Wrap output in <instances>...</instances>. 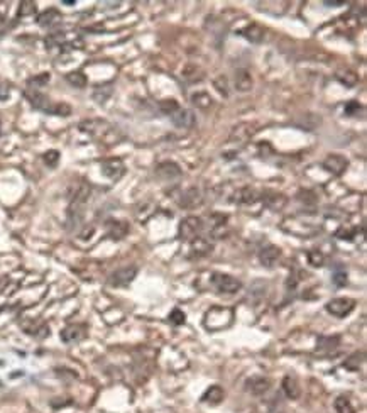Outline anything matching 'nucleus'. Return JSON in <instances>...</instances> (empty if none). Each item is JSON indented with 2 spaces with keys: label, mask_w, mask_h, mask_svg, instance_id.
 <instances>
[{
  "label": "nucleus",
  "mask_w": 367,
  "mask_h": 413,
  "mask_svg": "<svg viewBox=\"0 0 367 413\" xmlns=\"http://www.w3.org/2000/svg\"><path fill=\"white\" fill-rule=\"evenodd\" d=\"M203 230V220L200 217L190 215L186 218H183L181 224H179V239L186 242H191L193 239L200 237Z\"/></svg>",
  "instance_id": "1"
},
{
  "label": "nucleus",
  "mask_w": 367,
  "mask_h": 413,
  "mask_svg": "<svg viewBox=\"0 0 367 413\" xmlns=\"http://www.w3.org/2000/svg\"><path fill=\"white\" fill-rule=\"evenodd\" d=\"M212 285L219 293H227L233 295L242 288V283L237 278H233L230 275H223V273H215L212 278Z\"/></svg>",
  "instance_id": "2"
},
{
  "label": "nucleus",
  "mask_w": 367,
  "mask_h": 413,
  "mask_svg": "<svg viewBox=\"0 0 367 413\" xmlns=\"http://www.w3.org/2000/svg\"><path fill=\"white\" fill-rule=\"evenodd\" d=\"M325 309H327L328 313H332L333 317L342 318L356 309V300H352V298H333V300H330L327 305H325Z\"/></svg>",
  "instance_id": "3"
},
{
  "label": "nucleus",
  "mask_w": 367,
  "mask_h": 413,
  "mask_svg": "<svg viewBox=\"0 0 367 413\" xmlns=\"http://www.w3.org/2000/svg\"><path fill=\"white\" fill-rule=\"evenodd\" d=\"M137 276V268L136 266H124L120 269H117L110 275L108 283L112 286H127L134 281V278Z\"/></svg>",
  "instance_id": "4"
},
{
  "label": "nucleus",
  "mask_w": 367,
  "mask_h": 413,
  "mask_svg": "<svg viewBox=\"0 0 367 413\" xmlns=\"http://www.w3.org/2000/svg\"><path fill=\"white\" fill-rule=\"evenodd\" d=\"M323 168L328 173H332V175L340 176L349 168V161L342 154H328L323 161Z\"/></svg>",
  "instance_id": "5"
},
{
  "label": "nucleus",
  "mask_w": 367,
  "mask_h": 413,
  "mask_svg": "<svg viewBox=\"0 0 367 413\" xmlns=\"http://www.w3.org/2000/svg\"><path fill=\"white\" fill-rule=\"evenodd\" d=\"M202 204H203V195L200 192V188L197 187L185 190L179 195V200H178V205L183 206V208H195V206H200Z\"/></svg>",
  "instance_id": "6"
},
{
  "label": "nucleus",
  "mask_w": 367,
  "mask_h": 413,
  "mask_svg": "<svg viewBox=\"0 0 367 413\" xmlns=\"http://www.w3.org/2000/svg\"><path fill=\"white\" fill-rule=\"evenodd\" d=\"M26 97H27V100L31 102V105L34 108H37V110H43L46 113H51L54 102H51V100H49L48 97L43 94V92H39V90H27L26 92Z\"/></svg>",
  "instance_id": "7"
},
{
  "label": "nucleus",
  "mask_w": 367,
  "mask_h": 413,
  "mask_svg": "<svg viewBox=\"0 0 367 413\" xmlns=\"http://www.w3.org/2000/svg\"><path fill=\"white\" fill-rule=\"evenodd\" d=\"M154 175L162 181H171V180H176L181 176V170H179V166L176 163L164 161V163L157 164L156 170H154Z\"/></svg>",
  "instance_id": "8"
},
{
  "label": "nucleus",
  "mask_w": 367,
  "mask_h": 413,
  "mask_svg": "<svg viewBox=\"0 0 367 413\" xmlns=\"http://www.w3.org/2000/svg\"><path fill=\"white\" fill-rule=\"evenodd\" d=\"M102 173L110 180H119L120 176L126 173V166H124L122 159L110 158V159H105V161L102 163Z\"/></svg>",
  "instance_id": "9"
},
{
  "label": "nucleus",
  "mask_w": 367,
  "mask_h": 413,
  "mask_svg": "<svg viewBox=\"0 0 367 413\" xmlns=\"http://www.w3.org/2000/svg\"><path fill=\"white\" fill-rule=\"evenodd\" d=\"M171 120H173V124L176 125L178 129H191L195 127V124H197V117H195V113L188 110V108H179L171 115Z\"/></svg>",
  "instance_id": "10"
},
{
  "label": "nucleus",
  "mask_w": 367,
  "mask_h": 413,
  "mask_svg": "<svg viewBox=\"0 0 367 413\" xmlns=\"http://www.w3.org/2000/svg\"><path fill=\"white\" fill-rule=\"evenodd\" d=\"M232 202L233 204H239V205H252L256 204L257 200H259V195H257V192L251 187H242V188H237L235 192L232 193Z\"/></svg>",
  "instance_id": "11"
},
{
  "label": "nucleus",
  "mask_w": 367,
  "mask_h": 413,
  "mask_svg": "<svg viewBox=\"0 0 367 413\" xmlns=\"http://www.w3.org/2000/svg\"><path fill=\"white\" fill-rule=\"evenodd\" d=\"M254 134H256V129H254L252 124L249 122H244V124H239L232 129L230 134V141L232 142H247Z\"/></svg>",
  "instance_id": "12"
},
{
  "label": "nucleus",
  "mask_w": 367,
  "mask_h": 413,
  "mask_svg": "<svg viewBox=\"0 0 367 413\" xmlns=\"http://www.w3.org/2000/svg\"><path fill=\"white\" fill-rule=\"evenodd\" d=\"M233 85H235V90L237 92H242V94H245V92H251L252 90V75L249 73L247 70H237L235 75H233Z\"/></svg>",
  "instance_id": "13"
},
{
  "label": "nucleus",
  "mask_w": 367,
  "mask_h": 413,
  "mask_svg": "<svg viewBox=\"0 0 367 413\" xmlns=\"http://www.w3.org/2000/svg\"><path fill=\"white\" fill-rule=\"evenodd\" d=\"M85 335H86L85 325H70L61 332V340L66 344H74V342H80L81 339H85Z\"/></svg>",
  "instance_id": "14"
},
{
  "label": "nucleus",
  "mask_w": 367,
  "mask_h": 413,
  "mask_svg": "<svg viewBox=\"0 0 367 413\" xmlns=\"http://www.w3.org/2000/svg\"><path fill=\"white\" fill-rule=\"evenodd\" d=\"M190 252H191V258H203V256H207V254H210L212 252V244L208 239L205 237H197V239H193V241L190 242Z\"/></svg>",
  "instance_id": "15"
},
{
  "label": "nucleus",
  "mask_w": 367,
  "mask_h": 413,
  "mask_svg": "<svg viewBox=\"0 0 367 413\" xmlns=\"http://www.w3.org/2000/svg\"><path fill=\"white\" fill-rule=\"evenodd\" d=\"M279 256H281V249L276 247V246H273V244L262 247L261 252H259V259H261L262 266H266V268H273L274 264L278 263Z\"/></svg>",
  "instance_id": "16"
},
{
  "label": "nucleus",
  "mask_w": 367,
  "mask_h": 413,
  "mask_svg": "<svg viewBox=\"0 0 367 413\" xmlns=\"http://www.w3.org/2000/svg\"><path fill=\"white\" fill-rule=\"evenodd\" d=\"M262 202L271 210H281L286 205L288 198L283 193H278V192H266L262 193Z\"/></svg>",
  "instance_id": "17"
},
{
  "label": "nucleus",
  "mask_w": 367,
  "mask_h": 413,
  "mask_svg": "<svg viewBox=\"0 0 367 413\" xmlns=\"http://www.w3.org/2000/svg\"><path fill=\"white\" fill-rule=\"evenodd\" d=\"M210 234L214 235V237L217 239H222L223 235H227V229H228V225H227V217L225 215H212L210 217Z\"/></svg>",
  "instance_id": "18"
},
{
  "label": "nucleus",
  "mask_w": 367,
  "mask_h": 413,
  "mask_svg": "<svg viewBox=\"0 0 367 413\" xmlns=\"http://www.w3.org/2000/svg\"><path fill=\"white\" fill-rule=\"evenodd\" d=\"M247 390L251 391L252 395H264L266 391L269 390V386H271V381L268 378H264V376H256V378H251L247 383Z\"/></svg>",
  "instance_id": "19"
},
{
  "label": "nucleus",
  "mask_w": 367,
  "mask_h": 413,
  "mask_svg": "<svg viewBox=\"0 0 367 413\" xmlns=\"http://www.w3.org/2000/svg\"><path fill=\"white\" fill-rule=\"evenodd\" d=\"M283 391L290 400H296L299 398V393H301V388L298 385V379L294 376H285L283 379Z\"/></svg>",
  "instance_id": "20"
},
{
  "label": "nucleus",
  "mask_w": 367,
  "mask_h": 413,
  "mask_svg": "<svg viewBox=\"0 0 367 413\" xmlns=\"http://www.w3.org/2000/svg\"><path fill=\"white\" fill-rule=\"evenodd\" d=\"M240 36H244L251 43H261L264 39V29L257 26V24H249L240 31Z\"/></svg>",
  "instance_id": "21"
},
{
  "label": "nucleus",
  "mask_w": 367,
  "mask_h": 413,
  "mask_svg": "<svg viewBox=\"0 0 367 413\" xmlns=\"http://www.w3.org/2000/svg\"><path fill=\"white\" fill-rule=\"evenodd\" d=\"M107 230L112 239H124L129 232V225L122 220H110L107 224Z\"/></svg>",
  "instance_id": "22"
},
{
  "label": "nucleus",
  "mask_w": 367,
  "mask_h": 413,
  "mask_svg": "<svg viewBox=\"0 0 367 413\" xmlns=\"http://www.w3.org/2000/svg\"><path fill=\"white\" fill-rule=\"evenodd\" d=\"M191 103L197 108H200V110H208L214 105V99L207 92H197V94L191 95Z\"/></svg>",
  "instance_id": "23"
},
{
  "label": "nucleus",
  "mask_w": 367,
  "mask_h": 413,
  "mask_svg": "<svg viewBox=\"0 0 367 413\" xmlns=\"http://www.w3.org/2000/svg\"><path fill=\"white\" fill-rule=\"evenodd\" d=\"M340 345V337L332 335V337H318V351L320 352H333Z\"/></svg>",
  "instance_id": "24"
},
{
  "label": "nucleus",
  "mask_w": 367,
  "mask_h": 413,
  "mask_svg": "<svg viewBox=\"0 0 367 413\" xmlns=\"http://www.w3.org/2000/svg\"><path fill=\"white\" fill-rule=\"evenodd\" d=\"M60 20H61L60 12H58L56 9H48L46 12H43L39 17H37V24L43 26V27H49V26H53V24L60 22Z\"/></svg>",
  "instance_id": "25"
},
{
  "label": "nucleus",
  "mask_w": 367,
  "mask_h": 413,
  "mask_svg": "<svg viewBox=\"0 0 367 413\" xmlns=\"http://www.w3.org/2000/svg\"><path fill=\"white\" fill-rule=\"evenodd\" d=\"M294 124L304 130H313L322 124V119L315 113H304V115H301V120H294Z\"/></svg>",
  "instance_id": "26"
},
{
  "label": "nucleus",
  "mask_w": 367,
  "mask_h": 413,
  "mask_svg": "<svg viewBox=\"0 0 367 413\" xmlns=\"http://www.w3.org/2000/svg\"><path fill=\"white\" fill-rule=\"evenodd\" d=\"M223 390L220 386H210V390H207V393L203 395V402H207V403H210V405H219L220 402L223 400Z\"/></svg>",
  "instance_id": "27"
},
{
  "label": "nucleus",
  "mask_w": 367,
  "mask_h": 413,
  "mask_svg": "<svg viewBox=\"0 0 367 413\" xmlns=\"http://www.w3.org/2000/svg\"><path fill=\"white\" fill-rule=\"evenodd\" d=\"M335 78L339 80L342 85H345V87H356L357 82H359V77H357L356 73H354L352 70H340V71H337Z\"/></svg>",
  "instance_id": "28"
},
{
  "label": "nucleus",
  "mask_w": 367,
  "mask_h": 413,
  "mask_svg": "<svg viewBox=\"0 0 367 413\" xmlns=\"http://www.w3.org/2000/svg\"><path fill=\"white\" fill-rule=\"evenodd\" d=\"M66 82H68L70 85H73L74 88H83V87H86L88 80H86L85 73H81V71H72V73L66 75Z\"/></svg>",
  "instance_id": "29"
},
{
  "label": "nucleus",
  "mask_w": 367,
  "mask_h": 413,
  "mask_svg": "<svg viewBox=\"0 0 367 413\" xmlns=\"http://www.w3.org/2000/svg\"><path fill=\"white\" fill-rule=\"evenodd\" d=\"M48 83H49V73L36 75L34 78L27 80V90H39V88H43Z\"/></svg>",
  "instance_id": "30"
},
{
  "label": "nucleus",
  "mask_w": 367,
  "mask_h": 413,
  "mask_svg": "<svg viewBox=\"0 0 367 413\" xmlns=\"http://www.w3.org/2000/svg\"><path fill=\"white\" fill-rule=\"evenodd\" d=\"M333 405H335L337 413H356V408L352 407V403H350L347 396H339Z\"/></svg>",
  "instance_id": "31"
},
{
  "label": "nucleus",
  "mask_w": 367,
  "mask_h": 413,
  "mask_svg": "<svg viewBox=\"0 0 367 413\" xmlns=\"http://www.w3.org/2000/svg\"><path fill=\"white\" fill-rule=\"evenodd\" d=\"M364 357H366L364 352H356V354H352V356H350L349 359L344 362V366L347 369H350V371H359V368L364 364Z\"/></svg>",
  "instance_id": "32"
},
{
  "label": "nucleus",
  "mask_w": 367,
  "mask_h": 413,
  "mask_svg": "<svg viewBox=\"0 0 367 413\" xmlns=\"http://www.w3.org/2000/svg\"><path fill=\"white\" fill-rule=\"evenodd\" d=\"M157 107H159V110L162 113H166V115H173L174 112L179 110V105L174 99H166V100H161L159 103H157Z\"/></svg>",
  "instance_id": "33"
},
{
  "label": "nucleus",
  "mask_w": 367,
  "mask_h": 413,
  "mask_svg": "<svg viewBox=\"0 0 367 413\" xmlns=\"http://www.w3.org/2000/svg\"><path fill=\"white\" fill-rule=\"evenodd\" d=\"M51 113H54V115L66 117V115H70V113H72V107H70L68 103H65V102H58V103L53 105Z\"/></svg>",
  "instance_id": "34"
},
{
  "label": "nucleus",
  "mask_w": 367,
  "mask_h": 413,
  "mask_svg": "<svg viewBox=\"0 0 367 413\" xmlns=\"http://www.w3.org/2000/svg\"><path fill=\"white\" fill-rule=\"evenodd\" d=\"M308 261H310V264H311V266L320 268V266H323V261H325V258H323V254H322V252H320V251L313 249V251H310V252H308Z\"/></svg>",
  "instance_id": "35"
},
{
  "label": "nucleus",
  "mask_w": 367,
  "mask_h": 413,
  "mask_svg": "<svg viewBox=\"0 0 367 413\" xmlns=\"http://www.w3.org/2000/svg\"><path fill=\"white\" fill-rule=\"evenodd\" d=\"M215 88L219 90V94H222L223 97H228V80L223 77V75H220L219 78L214 82Z\"/></svg>",
  "instance_id": "36"
},
{
  "label": "nucleus",
  "mask_w": 367,
  "mask_h": 413,
  "mask_svg": "<svg viewBox=\"0 0 367 413\" xmlns=\"http://www.w3.org/2000/svg\"><path fill=\"white\" fill-rule=\"evenodd\" d=\"M298 200L303 202L304 205H315L316 204V197L313 192H308V190H304V192H299L298 193Z\"/></svg>",
  "instance_id": "37"
},
{
  "label": "nucleus",
  "mask_w": 367,
  "mask_h": 413,
  "mask_svg": "<svg viewBox=\"0 0 367 413\" xmlns=\"http://www.w3.org/2000/svg\"><path fill=\"white\" fill-rule=\"evenodd\" d=\"M43 159L48 166L54 168L58 164V161H60V153H58V151H48V153L43 156Z\"/></svg>",
  "instance_id": "38"
},
{
  "label": "nucleus",
  "mask_w": 367,
  "mask_h": 413,
  "mask_svg": "<svg viewBox=\"0 0 367 413\" xmlns=\"http://www.w3.org/2000/svg\"><path fill=\"white\" fill-rule=\"evenodd\" d=\"M185 313H183L181 310H173L171 311V315H169V322L171 323H174V325H183L185 323Z\"/></svg>",
  "instance_id": "39"
},
{
  "label": "nucleus",
  "mask_w": 367,
  "mask_h": 413,
  "mask_svg": "<svg viewBox=\"0 0 367 413\" xmlns=\"http://www.w3.org/2000/svg\"><path fill=\"white\" fill-rule=\"evenodd\" d=\"M36 12V3L34 2H22L20 3V9H19V14L20 15H31Z\"/></svg>",
  "instance_id": "40"
},
{
  "label": "nucleus",
  "mask_w": 367,
  "mask_h": 413,
  "mask_svg": "<svg viewBox=\"0 0 367 413\" xmlns=\"http://www.w3.org/2000/svg\"><path fill=\"white\" fill-rule=\"evenodd\" d=\"M361 110H362V107L356 102V100H350V102H349L347 105H345V113H347V115H350V117H352V115H357V113L361 112Z\"/></svg>",
  "instance_id": "41"
},
{
  "label": "nucleus",
  "mask_w": 367,
  "mask_h": 413,
  "mask_svg": "<svg viewBox=\"0 0 367 413\" xmlns=\"http://www.w3.org/2000/svg\"><path fill=\"white\" fill-rule=\"evenodd\" d=\"M333 283H335L337 286H344L345 283H347V273L345 271L335 273V275H333Z\"/></svg>",
  "instance_id": "42"
},
{
  "label": "nucleus",
  "mask_w": 367,
  "mask_h": 413,
  "mask_svg": "<svg viewBox=\"0 0 367 413\" xmlns=\"http://www.w3.org/2000/svg\"><path fill=\"white\" fill-rule=\"evenodd\" d=\"M325 5H344V2H335V0H327Z\"/></svg>",
  "instance_id": "43"
},
{
  "label": "nucleus",
  "mask_w": 367,
  "mask_h": 413,
  "mask_svg": "<svg viewBox=\"0 0 367 413\" xmlns=\"http://www.w3.org/2000/svg\"><path fill=\"white\" fill-rule=\"evenodd\" d=\"M276 413H285V412H276Z\"/></svg>",
  "instance_id": "44"
}]
</instances>
